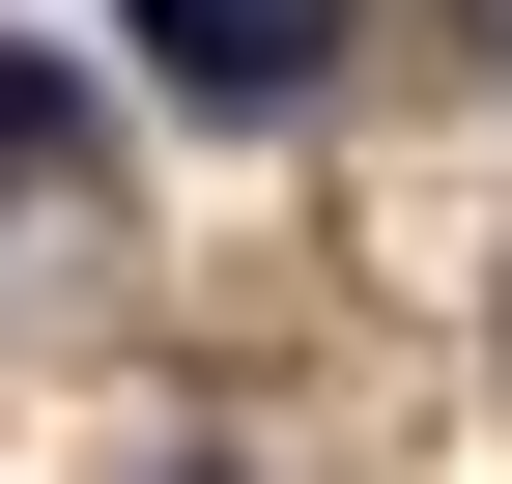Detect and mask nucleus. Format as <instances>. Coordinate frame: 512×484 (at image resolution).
I'll list each match as a JSON object with an SVG mask.
<instances>
[{
    "label": "nucleus",
    "instance_id": "nucleus-1",
    "mask_svg": "<svg viewBox=\"0 0 512 484\" xmlns=\"http://www.w3.org/2000/svg\"><path fill=\"white\" fill-rule=\"evenodd\" d=\"M114 29H143V57H171L200 114H285L313 57H342V0H114Z\"/></svg>",
    "mask_w": 512,
    "mask_h": 484
},
{
    "label": "nucleus",
    "instance_id": "nucleus-2",
    "mask_svg": "<svg viewBox=\"0 0 512 484\" xmlns=\"http://www.w3.org/2000/svg\"><path fill=\"white\" fill-rule=\"evenodd\" d=\"M86 143V86H57V57H0V171H57Z\"/></svg>",
    "mask_w": 512,
    "mask_h": 484
},
{
    "label": "nucleus",
    "instance_id": "nucleus-3",
    "mask_svg": "<svg viewBox=\"0 0 512 484\" xmlns=\"http://www.w3.org/2000/svg\"><path fill=\"white\" fill-rule=\"evenodd\" d=\"M484 57H512V0H484Z\"/></svg>",
    "mask_w": 512,
    "mask_h": 484
}]
</instances>
